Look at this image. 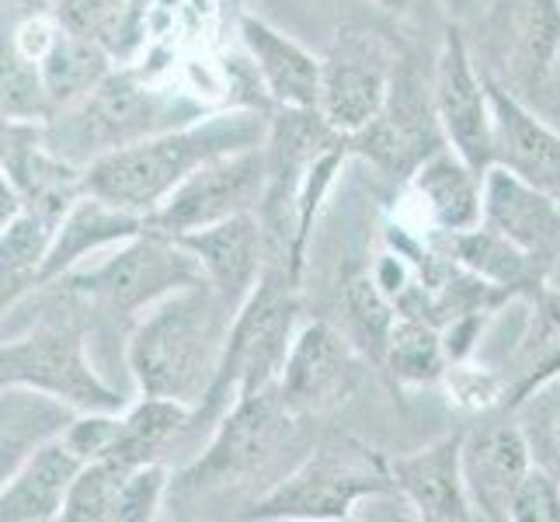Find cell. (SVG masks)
Returning <instances> with one entry per match:
<instances>
[{
	"label": "cell",
	"mask_w": 560,
	"mask_h": 522,
	"mask_svg": "<svg viewBox=\"0 0 560 522\" xmlns=\"http://www.w3.org/2000/svg\"><path fill=\"white\" fill-rule=\"evenodd\" d=\"M268 129H272V112L250 105L202 115L196 123L158 132L88 164V192L150 217L212 158L268 143Z\"/></svg>",
	"instance_id": "1"
},
{
	"label": "cell",
	"mask_w": 560,
	"mask_h": 522,
	"mask_svg": "<svg viewBox=\"0 0 560 522\" xmlns=\"http://www.w3.org/2000/svg\"><path fill=\"white\" fill-rule=\"evenodd\" d=\"M234 314L206 279L143 311L126 341V362L140 394L182 401L196 411L217 380Z\"/></svg>",
	"instance_id": "2"
},
{
	"label": "cell",
	"mask_w": 560,
	"mask_h": 522,
	"mask_svg": "<svg viewBox=\"0 0 560 522\" xmlns=\"http://www.w3.org/2000/svg\"><path fill=\"white\" fill-rule=\"evenodd\" d=\"M199 102L147 84L137 70H112L88 98L56 112L43 126L49 147L73 164H94L108 153L202 119Z\"/></svg>",
	"instance_id": "3"
},
{
	"label": "cell",
	"mask_w": 560,
	"mask_h": 522,
	"mask_svg": "<svg viewBox=\"0 0 560 522\" xmlns=\"http://www.w3.org/2000/svg\"><path fill=\"white\" fill-rule=\"evenodd\" d=\"M296 321H300V282L285 265L268 262L265 276L234 314L217 380H212L199 408L191 411V421L202 418L220 421L237 397L279 383L289 348H293V338L300 332Z\"/></svg>",
	"instance_id": "4"
},
{
	"label": "cell",
	"mask_w": 560,
	"mask_h": 522,
	"mask_svg": "<svg viewBox=\"0 0 560 522\" xmlns=\"http://www.w3.org/2000/svg\"><path fill=\"white\" fill-rule=\"evenodd\" d=\"M390 491H397L390 474V456L365 446L362 439L349 432H331L282 480H276L261 498H255V506L244 509L241 515L265 519V522L352 519L362 498H376Z\"/></svg>",
	"instance_id": "5"
},
{
	"label": "cell",
	"mask_w": 560,
	"mask_h": 522,
	"mask_svg": "<svg viewBox=\"0 0 560 522\" xmlns=\"http://www.w3.org/2000/svg\"><path fill=\"white\" fill-rule=\"evenodd\" d=\"M202 279L206 276L199 258L178 237L158 234V230L147 227L143 234L115 244L112 255L98 265L73 268L60 282L67 286V293L84 297L115 317H137L175 289Z\"/></svg>",
	"instance_id": "6"
},
{
	"label": "cell",
	"mask_w": 560,
	"mask_h": 522,
	"mask_svg": "<svg viewBox=\"0 0 560 522\" xmlns=\"http://www.w3.org/2000/svg\"><path fill=\"white\" fill-rule=\"evenodd\" d=\"M300 418L285 408L279 383L237 397L217 421V432H212L206 453L175 477L171 491L217 495L230 485H247L250 477L276 460Z\"/></svg>",
	"instance_id": "7"
},
{
	"label": "cell",
	"mask_w": 560,
	"mask_h": 522,
	"mask_svg": "<svg viewBox=\"0 0 560 522\" xmlns=\"http://www.w3.org/2000/svg\"><path fill=\"white\" fill-rule=\"evenodd\" d=\"M0 380L4 386H32L60 397L73 411H122V394L91 366L84 332L67 317L4 338Z\"/></svg>",
	"instance_id": "8"
},
{
	"label": "cell",
	"mask_w": 560,
	"mask_h": 522,
	"mask_svg": "<svg viewBox=\"0 0 560 522\" xmlns=\"http://www.w3.org/2000/svg\"><path fill=\"white\" fill-rule=\"evenodd\" d=\"M268 188V147H247L223 153L202 164L188 182L167 196V202L150 212V230L167 237H182L188 230H202L220 220L258 212Z\"/></svg>",
	"instance_id": "9"
},
{
	"label": "cell",
	"mask_w": 560,
	"mask_h": 522,
	"mask_svg": "<svg viewBox=\"0 0 560 522\" xmlns=\"http://www.w3.org/2000/svg\"><path fill=\"white\" fill-rule=\"evenodd\" d=\"M397 67V53L376 32H338V43L324 56L320 115L352 140L383 112Z\"/></svg>",
	"instance_id": "10"
},
{
	"label": "cell",
	"mask_w": 560,
	"mask_h": 522,
	"mask_svg": "<svg viewBox=\"0 0 560 522\" xmlns=\"http://www.w3.org/2000/svg\"><path fill=\"white\" fill-rule=\"evenodd\" d=\"M446 147L450 140L442 132L432 91H424L418 73L408 63H400L390 98L376 119L352 137V153L373 161L386 174L411 178L424 161Z\"/></svg>",
	"instance_id": "11"
},
{
	"label": "cell",
	"mask_w": 560,
	"mask_h": 522,
	"mask_svg": "<svg viewBox=\"0 0 560 522\" xmlns=\"http://www.w3.org/2000/svg\"><path fill=\"white\" fill-rule=\"evenodd\" d=\"M362 352L341 327L327 321L303 324L282 366L279 391L300 421L338 411L359 386Z\"/></svg>",
	"instance_id": "12"
},
{
	"label": "cell",
	"mask_w": 560,
	"mask_h": 522,
	"mask_svg": "<svg viewBox=\"0 0 560 522\" xmlns=\"http://www.w3.org/2000/svg\"><path fill=\"white\" fill-rule=\"evenodd\" d=\"M432 98L450 147L470 167L485 174L494 164L491 88L488 77H480L474 70L470 49L463 43L459 28H446V38H442L435 73H432Z\"/></svg>",
	"instance_id": "13"
},
{
	"label": "cell",
	"mask_w": 560,
	"mask_h": 522,
	"mask_svg": "<svg viewBox=\"0 0 560 522\" xmlns=\"http://www.w3.org/2000/svg\"><path fill=\"white\" fill-rule=\"evenodd\" d=\"M533 463L529 436L523 421H515V411L512 418L485 421L463 436V485H467L474 519L509 522L515 491Z\"/></svg>",
	"instance_id": "14"
},
{
	"label": "cell",
	"mask_w": 560,
	"mask_h": 522,
	"mask_svg": "<svg viewBox=\"0 0 560 522\" xmlns=\"http://www.w3.org/2000/svg\"><path fill=\"white\" fill-rule=\"evenodd\" d=\"M4 178L18 188L25 209L56 227L88 192V167L60 158L38 123H4Z\"/></svg>",
	"instance_id": "15"
},
{
	"label": "cell",
	"mask_w": 560,
	"mask_h": 522,
	"mask_svg": "<svg viewBox=\"0 0 560 522\" xmlns=\"http://www.w3.org/2000/svg\"><path fill=\"white\" fill-rule=\"evenodd\" d=\"M480 223L523 247L536 265H544V272L560 251V199L501 164L485 171V220Z\"/></svg>",
	"instance_id": "16"
},
{
	"label": "cell",
	"mask_w": 560,
	"mask_h": 522,
	"mask_svg": "<svg viewBox=\"0 0 560 522\" xmlns=\"http://www.w3.org/2000/svg\"><path fill=\"white\" fill-rule=\"evenodd\" d=\"M191 255L199 258L206 282L217 289L226 306L241 311V303L258 286L272 258H265L268 234L258 212H241V217L220 220L202 230H188L178 237Z\"/></svg>",
	"instance_id": "17"
},
{
	"label": "cell",
	"mask_w": 560,
	"mask_h": 522,
	"mask_svg": "<svg viewBox=\"0 0 560 522\" xmlns=\"http://www.w3.org/2000/svg\"><path fill=\"white\" fill-rule=\"evenodd\" d=\"M463 436H442L415 453L390 456L397 495L424 522H470L474 509L463 485Z\"/></svg>",
	"instance_id": "18"
},
{
	"label": "cell",
	"mask_w": 560,
	"mask_h": 522,
	"mask_svg": "<svg viewBox=\"0 0 560 522\" xmlns=\"http://www.w3.org/2000/svg\"><path fill=\"white\" fill-rule=\"evenodd\" d=\"M241 43L268 102L276 108L320 112L324 60L255 14L241 18Z\"/></svg>",
	"instance_id": "19"
},
{
	"label": "cell",
	"mask_w": 560,
	"mask_h": 522,
	"mask_svg": "<svg viewBox=\"0 0 560 522\" xmlns=\"http://www.w3.org/2000/svg\"><path fill=\"white\" fill-rule=\"evenodd\" d=\"M84 456L63 436L43 442L11 474H4L0 491V519L4 522H52L63 519L67 498L77 474L84 471Z\"/></svg>",
	"instance_id": "20"
},
{
	"label": "cell",
	"mask_w": 560,
	"mask_h": 522,
	"mask_svg": "<svg viewBox=\"0 0 560 522\" xmlns=\"http://www.w3.org/2000/svg\"><path fill=\"white\" fill-rule=\"evenodd\" d=\"M494 108V164L560 199V132L533 115L518 94L488 77Z\"/></svg>",
	"instance_id": "21"
},
{
	"label": "cell",
	"mask_w": 560,
	"mask_h": 522,
	"mask_svg": "<svg viewBox=\"0 0 560 522\" xmlns=\"http://www.w3.org/2000/svg\"><path fill=\"white\" fill-rule=\"evenodd\" d=\"M147 227L150 223L143 212L122 209L102 196L84 192V196L70 206L67 217L60 220V227H56V237H52V247H49L43 268H38L35 289L60 282L63 276L73 272V268H81L91 255L143 234Z\"/></svg>",
	"instance_id": "22"
},
{
	"label": "cell",
	"mask_w": 560,
	"mask_h": 522,
	"mask_svg": "<svg viewBox=\"0 0 560 522\" xmlns=\"http://www.w3.org/2000/svg\"><path fill=\"white\" fill-rule=\"evenodd\" d=\"M408 182L439 234L470 230L485 220V174L463 161L453 147L424 161Z\"/></svg>",
	"instance_id": "23"
},
{
	"label": "cell",
	"mask_w": 560,
	"mask_h": 522,
	"mask_svg": "<svg viewBox=\"0 0 560 522\" xmlns=\"http://www.w3.org/2000/svg\"><path fill=\"white\" fill-rule=\"evenodd\" d=\"M505 376V411H515L526 404L539 386H547L560 376V293L550 286H539L533 297L529 321L518 335Z\"/></svg>",
	"instance_id": "24"
},
{
	"label": "cell",
	"mask_w": 560,
	"mask_h": 522,
	"mask_svg": "<svg viewBox=\"0 0 560 522\" xmlns=\"http://www.w3.org/2000/svg\"><path fill=\"white\" fill-rule=\"evenodd\" d=\"M38 70L49 91L52 115L77 105L98 88L112 67V49L105 43H94L88 35H77L63 25H56L46 49L38 53Z\"/></svg>",
	"instance_id": "25"
},
{
	"label": "cell",
	"mask_w": 560,
	"mask_h": 522,
	"mask_svg": "<svg viewBox=\"0 0 560 522\" xmlns=\"http://www.w3.org/2000/svg\"><path fill=\"white\" fill-rule=\"evenodd\" d=\"M509 32V81L515 88L544 84L560 49V0H512Z\"/></svg>",
	"instance_id": "26"
},
{
	"label": "cell",
	"mask_w": 560,
	"mask_h": 522,
	"mask_svg": "<svg viewBox=\"0 0 560 522\" xmlns=\"http://www.w3.org/2000/svg\"><path fill=\"white\" fill-rule=\"evenodd\" d=\"M81 415L60 397H49L32 386H4V474H11L43 442L63 436Z\"/></svg>",
	"instance_id": "27"
},
{
	"label": "cell",
	"mask_w": 560,
	"mask_h": 522,
	"mask_svg": "<svg viewBox=\"0 0 560 522\" xmlns=\"http://www.w3.org/2000/svg\"><path fill=\"white\" fill-rule=\"evenodd\" d=\"M191 421V408L171 397H143L140 404L119 418V432H115L108 460H119L126 467H143V463H158L167 450L171 439Z\"/></svg>",
	"instance_id": "28"
},
{
	"label": "cell",
	"mask_w": 560,
	"mask_h": 522,
	"mask_svg": "<svg viewBox=\"0 0 560 522\" xmlns=\"http://www.w3.org/2000/svg\"><path fill=\"white\" fill-rule=\"evenodd\" d=\"M446 241V258L463 265L467 272H474L477 279H485L505 293H515L523 289L533 276V258L523 247H515L512 241H505L501 234H494L491 227L477 223L470 230H456V234H442Z\"/></svg>",
	"instance_id": "29"
},
{
	"label": "cell",
	"mask_w": 560,
	"mask_h": 522,
	"mask_svg": "<svg viewBox=\"0 0 560 522\" xmlns=\"http://www.w3.org/2000/svg\"><path fill=\"white\" fill-rule=\"evenodd\" d=\"M383 370L404 386L439 383L450 370L446 338H442L439 324L424 321V317L400 314L394 332H390V341H386Z\"/></svg>",
	"instance_id": "30"
},
{
	"label": "cell",
	"mask_w": 560,
	"mask_h": 522,
	"mask_svg": "<svg viewBox=\"0 0 560 522\" xmlns=\"http://www.w3.org/2000/svg\"><path fill=\"white\" fill-rule=\"evenodd\" d=\"M341 314H345L341 332L352 338V345L362 352V359L383 366L386 341H390V332H394L400 311H397V303L383 293L380 282L370 272L345 282Z\"/></svg>",
	"instance_id": "31"
},
{
	"label": "cell",
	"mask_w": 560,
	"mask_h": 522,
	"mask_svg": "<svg viewBox=\"0 0 560 522\" xmlns=\"http://www.w3.org/2000/svg\"><path fill=\"white\" fill-rule=\"evenodd\" d=\"M132 471L137 467H126V463L108 460V456L88 460L70 488L63 522H115L122 488Z\"/></svg>",
	"instance_id": "32"
},
{
	"label": "cell",
	"mask_w": 560,
	"mask_h": 522,
	"mask_svg": "<svg viewBox=\"0 0 560 522\" xmlns=\"http://www.w3.org/2000/svg\"><path fill=\"white\" fill-rule=\"evenodd\" d=\"M52 119V102L43 84V70L32 53H25L4 35V123H38Z\"/></svg>",
	"instance_id": "33"
},
{
	"label": "cell",
	"mask_w": 560,
	"mask_h": 522,
	"mask_svg": "<svg viewBox=\"0 0 560 522\" xmlns=\"http://www.w3.org/2000/svg\"><path fill=\"white\" fill-rule=\"evenodd\" d=\"M515 418L523 421L536 463L560 480V376L539 386L526 404H518Z\"/></svg>",
	"instance_id": "34"
},
{
	"label": "cell",
	"mask_w": 560,
	"mask_h": 522,
	"mask_svg": "<svg viewBox=\"0 0 560 522\" xmlns=\"http://www.w3.org/2000/svg\"><path fill=\"white\" fill-rule=\"evenodd\" d=\"M49 11L63 28L88 35L94 43H105L112 49L126 28L129 0H52Z\"/></svg>",
	"instance_id": "35"
},
{
	"label": "cell",
	"mask_w": 560,
	"mask_h": 522,
	"mask_svg": "<svg viewBox=\"0 0 560 522\" xmlns=\"http://www.w3.org/2000/svg\"><path fill=\"white\" fill-rule=\"evenodd\" d=\"M446 391L456 408L470 415H485L491 408H505V376L501 370H477L467 362H450L446 370Z\"/></svg>",
	"instance_id": "36"
},
{
	"label": "cell",
	"mask_w": 560,
	"mask_h": 522,
	"mask_svg": "<svg viewBox=\"0 0 560 522\" xmlns=\"http://www.w3.org/2000/svg\"><path fill=\"white\" fill-rule=\"evenodd\" d=\"M171 485H175V477H171V471L161 460L143 463V467H137L126 480L115 522H153L164 506V498L171 495Z\"/></svg>",
	"instance_id": "37"
},
{
	"label": "cell",
	"mask_w": 560,
	"mask_h": 522,
	"mask_svg": "<svg viewBox=\"0 0 560 522\" xmlns=\"http://www.w3.org/2000/svg\"><path fill=\"white\" fill-rule=\"evenodd\" d=\"M512 522H560V480L533 463L512 501Z\"/></svg>",
	"instance_id": "38"
},
{
	"label": "cell",
	"mask_w": 560,
	"mask_h": 522,
	"mask_svg": "<svg viewBox=\"0 0 560 522\" xmlns=\"http://www.w3.org/2000/svg\"><path fill=\"white\" fill-rule=\"evenodd\" d=\"M376 4L386 8V11H394V14H411V11H418L421 0H376Z\"/></svg>",
	"instance_id": "39"
},
{
	"label": "cell",
	"mask_w": 560,
	"mask_h": 522,
	"mask_svg": "<svg viewBox=\"0 0 560 522\" xmlns=\"http://www.w3.org/2000/svg\"><path fill=\"white\" fill-rule=\"evenodd\" d=\"M544 286H550V289H557V293H560V251H557V258L547 265V272H544Z\"/></svg>",
	"instance_id": "40"
}]
</instances>
